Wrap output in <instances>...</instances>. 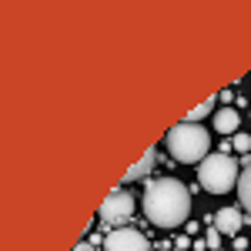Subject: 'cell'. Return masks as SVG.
Returning <instances> with one entry per match:
<instances>
[{"label": "cell", "mask_w": 251, "mask_h": 251, "mask_svg": "<svg viewBox=\"0 0 251 251\" xmlns=\"http://www.w3.org/2000/svg\"><path fill=\"white\" fill-rule=\"evenodd\" d=\"M144 214L157 228H177L191 214V191L177 177H151L144 188Z\"/></svg>", "instance_id": "cell-1"}, {"label": "cell", "mask_w": 251, "mask_h": 251, "mask_svg": "<svg viewBox=\"0 0 251 251\" xmlns=\"http://www.w3.org/2000/svg\"><path fill=\"white\" fill-rule=\"evenodd\" d=\"M164 144H168V151L177 164H201L204 157L211 154V134H208V127H201V124H191V121H181L177 127L168 131L164 137Z\"/></svg>", "instance_id": "cell-2"}, {"label": "cell", "mask_w": 251, "mask_h": 251, "mask_svg": "<svg viewBox=\"0 0 251 251\" xmlns=\"http://www.w3.org/2000/svg\"><path fill=\"white\" fill-rule=\"evenodd\" d=\"M238 177H241V171H238V164L228 151L208 154L198 164V181L208 194H228L231 188H238Z\"/></svg>", "instance_id": "cell-3"}, {"label": "cell", "mask_w": 251, "mask_h": 251, "mask_svg": "<svg viewBox=\"0 0 251 251\" xmlns=\"http://www.w3.org/2000/svg\"><path fill=\"white\" fill-rule=\"evenodd\" d=\"M100 221L104 225H114V228H124L127 221H131V214H134V198L127 188H114V191L104 198V204H100Z\"/></svg>", "instance_id": "cell-4"}, {"label": "cell", "mask_w": 251, "mask_h": 251, "mask_svg": "<svg viewBox=\"0 0 251 251\" xmlns=\"http://www.w3.org/2000/svg\"><path fill=\"white\" fill-rule=\"evenodd\" d=\"M148 238L137 231V228H114V231H107L104 238V251H148Z\"/></svg>", "instance_id": "cell-5"}, {"label": "cell", "mask_w": 251, "mask_h": 251, "mask_svg": "<svg viewBox=\"0 0 251 251\" xmlns=\"http://www.w3.org/2000/svg\"><path fill=\"white\" fill-rule=\"evenodd\" d=\"M241 225H245V214L238 211V208H218V214H214V231L221 234H231V238H238V231H241Z\"/></svg>", "instance_id": "cell-6"}, {"label": "cell", "mask_w": 251, "mask_h": 251, "mask_svg": "<svg viewBox=\"0 0 251 251\" xmlns=\"http://www.w3.org/2000/svg\"><path fill=\"white\" fill-rule=\"evenodd\" d=\"M238 127H241V114H238L234 107H221V111H214V131H218V134L234 137V134H238Z\"/></svg>", "instance_id": "cell-7"}, {"label": "cell", "mask_w": 251, "mask_h": 251, "mask_svg": "<svg viewBox=\"0 0 251 251\" xmlns=\"http://www.w3.org/2000/svg\"><path fill=\"white\" fill-rule=\"evenodd\" d=\"M154 161H157V151L151 148V151H148V154L141 157V161H137V164L131 168V171L124 174V181H137V177H148V174H151V168H154Z\"/></svg>", "instance_id": "cell-8"}, {"label": "cell", "mask_w": 251, "mask_h": 251, "mask_svg": "<svg viewBox=\"0 0 251 251\" xmlns=\"http://www.w3.org/2000/svg\"><path fill=\"white\" fill-rule=\"evenodd\" d=\"M238 198H241V208L251 214V164L241 171V177H238Z\"/></svg>", "instance_id": "cell-9"}, {"label": "cell", "mask_w": 251, "mask_h": 251, "mask_svg": "<svg viewBox=\"0 0 251 251\" xmlns=\"http://www.w3.org/2000/svg\"><path fill=\"white\" fill-rule=\"evenodd\" d=\"M208 114H214V97H208L204 104H198L191 114H188V121H191V124H201V121H204Z\"/></svg>", "instance_id": "cell-10"}, {"label": "cell", "mask_w": 251, "mask_h": 251, "mask_svg": "<svg viewBox=\"0 0 251 251\" xmlns=\"http://www.w3.org/2000/svg\"><path fill=\"white\" fill-rule=\"evenodd\" d=\"M231 148H234V151H241V154H248V151H251V134L238 131V134L231 137Z\"/></svg>", "instance_id": "cell-11"}, {"label": "cell", "mask_w": 251, "mask_h": 251, "mask_svg": "<svg viewBox=\"0 0 251 251\" xmlns=\"http://www.w3.org/2000/svg\"><path fill=\"white\" fill-rule=\"evenodd\" d=\"M218 245H221V231H208V234H204V248H218Z\"/></svg>", "instance_id": "cell-12"}, {"label": "cell", "mask_w": 251, "mask_h": 251, "mask_svg": "<svg viewBox=\"0 0 251 251\" xmlns=\"http://www.w3.org/2000/svg\"><path fill=\"white\" fill-rule=\"evenodd\" d=\"M188 248H191V241H188V238L181 234V238H177V251H188Z\"/></svg>", "instance_id": "cell-13"}, {"label": "cell", "mask_w": 251, "mask_h": 251, "mask_svg": "<svg viewBox=\"0 0 251 251\" xmlns=\"http://www.w3.org/2000/svg\"><path fill=\"white\" fill-rule=\"evenodd\" d=\"M74 251H94V245L91 241H80V245H74Z\"/></svg>", "instance_id": "cell-14"}]
</instances>
